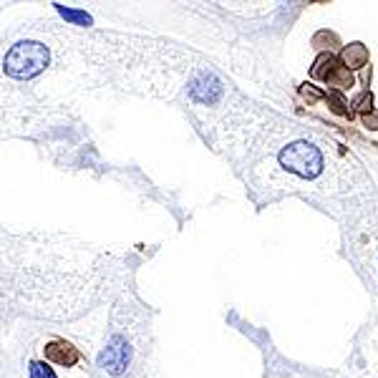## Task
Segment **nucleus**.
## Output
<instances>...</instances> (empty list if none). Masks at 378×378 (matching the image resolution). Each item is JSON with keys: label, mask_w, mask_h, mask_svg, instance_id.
Listing matches in <instances>:
<instances>
[{"label": "nucleus", "mask_w": 378, "mask_h": 378, "mask_svg": "<svg viewBox=\"0 0 378 378\" xmlns=\"http://www.w3.org/2000/svg\"><path fill=\"white\" fill-rule=\"evenodd\" d=\"M113 267L106 250L69 234L0 227V335L15 318L63 323L86 315L108 293Z\"/></svg>", "instance_id": "obj_1"}, {"label": "nucleus", "mask_w": 378, "mask_h": 378, "mask_svg": "<svg viewBox=\"0 0 378 378\" xmlns=\"http://www.w3.org/2000/svg\"><path fill=\"white\" fill-rule=\"evenodd\" d=\"M277 164H280V169L293 176L315 179V176L323 172V167H326V159H323V151L315 144L298 139V141L288 144L277 154Z\"/></svg>", "instance_id": "obj_2"}, {"label": "nucleus", "mask_w": 378, "mask_h": 378, "mask_svg": "<svg viewBox=\"0 0 378 378\" xmlns=\"http://www.w3.org/2000/svg\"><path fill=\"white\" fill-rule=\"evenodd\" d=\"M43 353H46V358L48 360H53V363H58V365H66V368H71V365H76L78 360H81V353L76 351L71 343H66V340H61V338L50 340Z\"/></svg>", "instance_id": "obj_3"}, {"label": "nucleus", "mask_w": 378, "mask_h": 378, "mask_svg": "<svg viewBox=\"0 0 378 378\" xmlns=\"http://www.w3.org/2000/svg\"><path fill=\"white\" fill-rule=\"evenodd\" d=\"M343 58H346V63L351 66V69H360V66H365V61H368V50H365V46L353 43L346 48Z\"/></svg>", "instance_id": "obj_4"}, {"label": "nucleus", "mask_w": 378, "mask_h": 378, "mask_svg": "<svg viewBox=\"0 0 378 378\" xmlns=\"http://www.w3.org/2000/svg\"><path fill=\"white\" fill-rule=\"evenodd\" d=\"M371 101H373V96L365 91V94H360V99L356 101V108H360V111H365V108H368V111H371Z\"/></svg>", "instance_id": "obj_5"}, {"label": "nucleus", "mask_w": 378, "mask_h": 378, "mask_svg": "<svg viewBox=\"0 0 378 378\" xmlns=\"http://www.w3.org/2000/svg\"><path fill=\"white\" fill-rule=\"evenodd\" d=\"M365 124H371V129H378V116H365Z\"/></svg>", "instance_id": "obj_6"}]
</instances>
